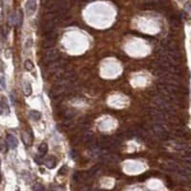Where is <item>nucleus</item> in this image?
Here are the masks:
<instances>
[{"label":"nucleus","mask_w":191,"mask_h":191,"mask_svg":"<svg viewBox=\"0 0 191 191\" xmlns=\"http://www.w3.org/2000/svg\"><path fill=\"white\" fill-rule=\"evenodd\" d=\"M59 58H60V55H59L58 50L50 49L46 52L44 59H45L46 62H48V63H53V62L58 61L59 59Z\"/></svg>","instance_id":"f257e3e1"},{"label":"nucleus","mask_w":191,"mask_h":191,"mask_svg":"<svg viewBox=\"0 0 191 191\" xmlns=\"http://www.w3.org/2000/svg\"><path fill=\"white\" fill-rule=\"evenodd\" d=\"M154 133L159 138H161V139H162V140H166L167 138H168L167 132L161 126V125H159V124L155 125V126H154Z\"/></svg>","instance_id":"f03ea898"},{"label":"nucleus","mask_w":191,"mask_h":191,"mask_svg":"<svg viewBox=\"0 0 191 191\" xmlns=\"http://www.w3.org/2000/svg\"><path fill=\"white\" fill-rule=\"evenodd\" d=\"M36 10V0H28L26 3V12L28 15L34 14Z\"/></svg>","instance_id":"7ed1b4c3"},{"label":"nucleus","mask_w":191,"mask_h":191,"mask_svg":"<svg viewBox=\"0 0 191 191\" xmlns=\"http://www.w3.org/2000/svg\"><path fill=\"white\" fill-rule=\"evenodd\" d=\"M7 142H8V145L11 147L12 149H15L17 147V140L14 135L12 134H8L7 135Z\"/></svg>","instance_id":"20e7f679"},{"label":"nucleus","mask_w":191,"mask_h":191,"mask_svg":"<svg viewBox=\"0 0 191 191\" xmlns=\"http://www.w3.org/2000/svg\"><path fill=\"white\" fill-rule=\"evenodd\" d=\"M102 161H104L106 162H116L118 161L117 156L113 155V154H103L102 155Z\"/></svg>","instance_id":"39448f33"},{"label":"nucleus","mask_w":191,"mask_h":191,"mask_svg":"<svg viewBox=\"0 0 191 191\" xmlns=\"http://www.w3.org/2000/svg\"><path fill=\"white\" fill-rule=\"evenodd\" d=\"M76 114L77 112L74 109H66V110H64V112L62 113V115L64 116V118L66 120H71L72 118H74L76 116Z\"/></svg>","instance_id":"423d86ee"},{"label":"nucleus","mask_w":191,"mask_h":191,"mask_svg":"<svg viewBox=\"0 0 191 191\" xmlns=\"http://www.w3.org/2000/svg\"><path fill=\"white\" fill-rule=\"evenodd\" d=\"M45 164L48 168H54L56 164L55 158L53 157V156H50V157H48V159L45 160Z\"/></svg>","instance_id":"0eeeda50"},{"label":"nucleus","mask_w":191,"mask_h":191,"mask_svg":"<svg viewBox=\"0 0 191 191\" xmlns=\"http://www.w3.org/2000/svg\"><path fill=\"white\" fill-rule=\"evenodd\" d=\"M47 152H48V145L46 144V143H41V144L39 145L38 147V156L39 157H44V156L47 154Z\"/></svg>","instance_id":"6e6552de"},{"label":"nucleus","mask_w":191,"mask_h":191,"mask_svg":"<svg viewBox=\"0 0 191 191\" xmlns=\"http://www.w3.org/2000/svg\"><path fill=\"white\" fill-rule=\"evenodd\" d=\"M23 91L26 96H30L32 94V87H31V83L29 81H25L23 84Z\"/></svg>","instance_id":"1a4fd4ad"},{"label":"nucleus","mask_w":191,"mask_h":191,"mask_svg":"<svg viewBox=\"0 0 191 191\" xmlns=\"http://www.w3.org/2000/svg\"><path fill=\"white\" fill-rule=\"evenodd\" d=\"M30 117L34 120H38L41 118V113L36 110H32L30 111Z\"/></svg>","instance_id":"9d476101"},{"label":"nucleus","mask_w":191,"mask_h":191,"mask_svg":"<svg viewBox=\"0 0 191 191\" xmlns=\"http://www.w3.org/2000/svg\"><path fill=\"white\" fill-rule=\"evenodd\" d=\"M22 140L26 145H30L31 143H32V137H31V135H29L27 132L22 133Z\"/></svg>","instance_id":"9b49d317"},{"label":"nucleus","mask_w":191,"mask_h":191,"mask_svg":"<svg viewBox=\"0 0 191 191\" xmlns=\"http://www.w3.org/2000/svg\"><path fill=\"white\" fill-rule=\"evenodd\" d=\"M24 66H25V69L28 70V71H33L34 68V63L31 60H26V61H25Z\"/></svg>","instance_id":"f8f14e48"},{"label":"nucleus","mask_w":191,"mask_h":191,"mask_svg":"<svg viewBox=\"0 0 191 191\" xmlns=\"http://www.w3.org/2000/svg\"><path fill=\"white\" fill-rule=\"evenodd\" d=\"M33 190L34 191H45V188L41 183H36L33 186Z\"/></svg>","instance_id":"ddd939ff"},{"label":"nucleus","mask_w":191,"mask_h":191,"mask_svg":"<svg viewBox=\"0 0 191 191\" xmlns=\"http://www.w3.org/2000/svg\"><path fill=\"white\" fill-rule=\"evenodd\" d=\"M0 151L3 153L7 151V145H6V142L2 139H0Z\"/></svg>","instance_id":"4468645a"},{"label":"nucleus","mask_w":191,"mask_h":191,"mask_svg":"<svg viewBox=\"0 0 191 191\" xmlns=\"http://www.w3.org/2000/svg\"><path fill=\"white\" fill-rule=\"evenodd\" d=\"M98 170H99V166H98V165H96V166H94V167L91 168L87 174H88L90 177H91V176H94V175H95L97 172H98Z\"/></svg>","instance_id":"2eb2a0df"},{"label":"nucleus","mask_w":191,"mask_h":191,"mask_svg":"<svg viewBox=\"0 0 191 191\" xmlns=\"http://www.w3.org/2000/svg\"><path fill=\"white\" fill-rule=\"evenodd\" d=\"M32 45H33V39H28V41L26 43V47L27 48H31Z\"/></svg>","instance_id":"dca6fc26"},{"label":"nucleus","mask_w":191,"mask_h":191,"mask_svg":"<svg viewBox=\"0 0 191 191\" xmlns=\"http://www.w3.org/2000/svg\"><path fill=\"white\" fill-rule=\"evenodd\" d=\"M65 172H66V167H61L60 168V170H59V172H58V174L59 175H62V174H65Z\"/></svg>","instance_id":"f3484780"},{"label":"nucleus","mask_w":191,"mask_h":191,"mask_svg":"<svg viewBox=\"0 0 191 191\" xmlns=\"http://www.w3.org/2000/svg\"><path fill=\"white\" fill-rule=\"evenodd\" d=\"M0 82H1V85L5 88L6 84H5V79H4V77H1V79H0Z\"/></svg>","instance_id":"a211bd4d"},{"label":"nucleus","mask_w":191,"mask_h":191,"mask_svg":"<svg viewBox=\"0 0 191 191\" xmlns=\"http://www.w3.org/2000/svg\"><path fill=\"white\" fill-rule=\"evenodd\" d=\"M3 113V106H2V103L0 101V115H1Z\"/></svg>","instance_id":"6ab92c4d"}]
</instances>
